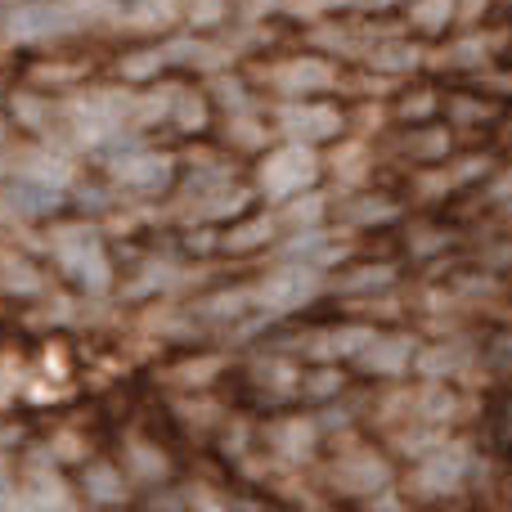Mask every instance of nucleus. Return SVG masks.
<instances>
[{"label": "nucleus", "mask_w": 512, "mask_h": 512, "mask_svg": "<svg viewBox=\"0 0 512 512\" xmlns=\"http://www.w3.org/2000/svg\"><path fill=\"white\" fill-rule=\"evenodd\" d=\"M99 18H104V0H18L0 18V36L14 45H36L95 27Z\"/></svg>", "instance_id": "f257e3e1"}, {"label": "nucleus", "mask_w": 512, "mask_h": 512, "mask_svg": "<svg viewBox=\"0 0 512 512\" xmlns=\"http://www.w3.org/2000/svg\"><path fill=\"white\" fill-rule=\"evenodd\" d=\"M131 90H86V95L68 99V126L86 149H104V144H117L126 131H131Z\"/></svg>", "instance_id": "f03ea898"}, {"label": "nucleus", "mask_w": 512, "mask_h": 512, "mask_svg": "<svg viewBox=\"0 0 512 512\" xmlns=\"http://www.w3.org/2000/svg\"><path fill=\"white\" fill-rule=\"evenodd\" d=\"M319 153L315 144H301V140H288L279 149H270L261 162H256V189H261L270 203H288V198L306 194L315 189L319 180Z\"/></svg>", "instance_id": "7ed1b4c3"}, {"label": "nucleus", "mask_w": 512, "mask_h": 512, "mask_svg": "<svg viewBox=\"0 0 512 512\" xmlns=\"http://www.w3.org/2000/svg\"><path fill=\"white\" fill-rule=\"evenodd\" d=\"M324 288V270L319 265H306V261H283L279 270L261 274L252 283V310L261 315H292V310L310 306V297Z\"/></svg>", "instance_id": "20e7f679"}, {"label": "nucleus", "mask_w": 512, "mask_h": 512, "mask_svg": "<svg viewBox=\"0 0 512 512\" xmlns=\"http://www.w3.org/2000/svg\"><path fill=\"white\" fill-rule=\"evenodd\" d=\"M274 131L283 135V140H301V144H328L342 135L346 126V113L337 104H328V99L310 95V99H279L274 104Z\"/></svg>", "instance_id": "39448f33"}, {"label": "nucleus", "mask_w": 512, "mask_h": 512, "mask_svg": "<svg viewBox=\"0 0 512 512\" xmlns=\"http://www.w3.org/2000/svg\"><path fill=\"white\" fill-rule=\"evenodd\" d=\"M54 256H59L63 270H68L86 292H95V297H104V292L113 288V261H108L104 243H99V234L90 230V225L63 230L59 239H54Z\"/></svg>", "instance_id": "423d86ee"}, {"label": "nucleus", "mask_w": 512, "mask_h": 512, "mask_svg": "<svg viewBox=\"0 0 512 512\" xmlns=\"http://www.w3.org/2000/svg\"><path fill=\"white\" fill-rule=\"evenodd\" d=\"M472 477V445L468 441H441L436 450H427L418 459L414 477H409V490L418 499H445L454 490H463Z\"/></svg>", "instance_id": "0eeeda50"}, {"label": "nucleus", "mask_w": 512, "mask_h": 512, "mask_svg": "<svg viewBox=\"0 0 512 512\" xmlns=\"http://www.w3.org/2000/svg\"><path fill=\"white\" fill-rule=\"evenodd\" d=\"M176 176V158L162 149H117L108 158V180L126 194H162Z\"/></svg>", "instance_id": "6e6552de"}, {"label": "nucleus", "mask_w": 512, "mask_h": 512, "mask_svg": "<svg viewBox=\"0 0 512 512\" xmlns=\"http://www.w3.org/2000/svg\"><path fill=\"white\" fill-rule=\"evenodd\" d=\"M265 86L279 99H310L337 86V68L324 54H292V59H279L265 68Z\"/></svg>", "instance_id": "1a4fd4ad"}, {"label": "nucleus", "mask_w": 512, "mask_h": 512, "mask_svg": "<svg viewBox=\"0 0 512 512\" xmlns=\"http://www.w3.org/2000/svg\"><path fill=\"white\" fill-rule=\"evenodd\" d=\"M328 481H333V490H342V495H351V499H373V495H382V490H391V468H387V459L373 450H346L342 459L328 468Z\"/></svg>", "instance_id": "9d476101"}, {"label": "nucleus", "mask_w": 512, "mask_h": 512, "mask_svg": "<svg viewBox=\"0 0 512 512\" xmlns=\"http://www.w3.org/2000/svg\"><path fill=\"white\" fill-rule=\"evenodd\" d=\"M418 355V337L409 333H378L360 355H355V369L369 373V378H405L414 369Z\"/></svg>", "instance_id": "9b49d317"}, {"label": "nucleus", "mask_w": 512, "mask_h": 512, "mask_svg": "<svg viewBox=\"0 0 512 512\" xmlns=\"http://www.w3.org/2000/svg\"><path fill=\"white\" fill-rule=\"evenodd\" d=\"M104 18L122 32H162L185 18V0H104Z\"/></svg>", "instance_id": "f8f14e48"}, {"label": "nucleus", "mask_w": 512, "mask_h": 512, "mask_svg": "<svg viewBox=\"0 0 512 512\" xmlns=\"http://www.w3.org/2000/svg\"><path fill=\"white\" fill-rule=\"evenodd\" d=\"M481 176H490V158L486 153H472V158H463V162H427V171H418L414 176V189L427 198V203H441L445 194H454V189H463V185H472V180H481Z\"/></svg>", "instance_id": "ddd939ff"}, {"label": "nucleus", "mask_w": 512, "mask_h": 512, "mask_svg": "<svg viewBox=\"0 0 512 512\" xmlns=\"http://www.w3.org/2000/svg\"><path fill=\"white\" fill-rule=\"evenodd\" d=\"M315 445H319V423L306 414H288L270 427V450L279 454L283 463H292V468L315 459Z\"/></svg>", "instance_id": "4468645a"}, {"label": "nucleus", "mask_w": 512, "mask_h": 512, "mask_svg": "<svg viewBox=\"0 0 512 512\" xmlns=\"http://www.w3.org/2000/svg\"><path fill=\"white\" fill-rule=\"evenodd\" d=\"M378 337V328L373 324H337V328H319L315 337H310V360H328V364H342V360H355V355L364 351V346Z\"/></svg>", "instance_id": "2eb2a0df"}, {"label": "nucleus", "mask_w": 512, "mask_h": 512, "mask_svg": "<svg viewBox=\"0 0 512 512\" xmlns=\"http://www.w3.org/2000/svg\"><path fill=\"white\" fill-rule=\"evenodd\" d=\"M468 369H472V351L463 342H432V346H418L414 355V373L423 382H450Z\"/></svg>", "instance_id": "dca6fc26"}, {"label": "nucleus", "mask_w": 512, "mask_h": 512, "mask_svg": "<svg viewBox=\"0 0 512 512\" xmlns=\"http://www.w3.org/2000/svg\"><path fill=\"white\" fill-rule=\"evenodd\" d=\"M342 243H333V230H324V225H310V230H292V239L283 243V261H306V265H319V270H328V265L346 261Z\"/></svg>", "instance_id": "f3484780"}, {"label": "nucleus", "mask_w": 512, "mask_h": 512, "mask_svg": "<svg viewBox=\"0 0 512 512\" xmlns=\"http://www.w3.org/2000/svg\"><path fill=\"white\" fill-rule=\"evenodd\" d=\"M364 63L373 72H387V77H405V72L423 68V50L414 41H405V36H382V41H373L364 50Z\"/></svg>", "instance_id": "a211bd4d"}, {"label": "nucleus", "mask_w": 512, "mask_h": 512, "mask_svg": "<svg viewBox=\"0 0 512 512\" xmlns=\"http://www.w3.org/2000/svg\"><path fill=\"white\" fill-rule=\"evenodd\" d=\"M274 234H279V216L274 212H261V216H248V221H234L230 230L221 234V248L225 252H261L274 243Z\"/></svg>", "instance_id": "6ab92c4d"}, {"label": "nucleus", "mask_w": 512, "mask_h": 512, "mask_svg": "<svg viewBox=\"0 0 512 512\" xmlns=\"http://www.w3.org/2000/svg\"><path fill=\"white\" fill-rule=\"evenodd\" d=\"M248 203H252V194L243 185H212V189H203V198H198L189 212H194V221H230V216H243L248 212Z\"/></svg>", "instance_id": "aec40b11"}, {"label": "nucleus", "mask_w": 512, "mask_h": 512, "mask_svg": "<svg viewBox=\"0 0 512 512\" xmlns=\"http://www.w3.org/2000/svg\"><path fill=\"white\" fill-rule=\"evenodd\" d=\"M450 149H454V135L445 131V126H427V122H418L414 131L405 135V144H400V153L414 162H445Z\"/></svg>", "instance_id": "412c9836"}, {"label": "nucleus", "mask_w": 512, "mask_h": 512, "mask_svg": "<svg viewBox=\"0 0 512 512\" xmlns=\"http://www.w3.org/2000/svg\"><path fill=\"white\" fill-rule=\"evenodd\" d=\"M86 499H90V504L117 508V504H126V499H131V481H126L113 463H90V468H86Z\"/></svg>", "instance_id": "4be33fe9"}, {"label": "nucleus", "mask_w": 512, "mask_h": 512, "mask_svg": "<svg viewBox=\"0 0 512 512\" xmlns=\"http://www.w3.org/2000/svg\"><path fill=\"white\" fill-rule=\"evenodd\" d=\"M324 221H328V194H319V189H306V194L279 203V225H288V230H310V225Z\"/></svg>", "instance_id": "5701e85b"}, {"label": "nucleus", "mask_w": 512, "mask_h": 512, "mask_svg": "<svg viewBox=\"0 0 512 512\" xmlns=\"http://www.w3.org/2000/svg\"><path fill=\"white\" fill-rule=\"evenodd\" d=\"M126 468H131V481H140V486H153V481H167L171 463H167V454H162L158 445L126 441Z\"/></svg>", "instance_id": "b1692460"}, {"label": "nucleus", "mask_w": 512, "mask_h": 512, "mask_svg": "<svg viewBox=\"0 0 512 512\" xmlns=\"http://www.w3.org/2000/svg\"><path fill=\"white\" fill-rule=\"evenodd\" d=\"M396 283V265L387 261H369V265H355V270H346L342 279H337V292H346V297H364V292H382Z\"/></svg>", "instance_id": "393cba45"}, {"label": "nucleus", "mask_w": 512, "mask_h": 512, "mask_svg": "<svg viewBox=\"0 0 512 512\" xmlns=\"http://www.w3.org/2000/svg\"><path fill=\"white\" fill-rule=\"evenodd\" d=\"M342 216H346V225H382V221H396L400 203L387 198V194L382 198L378 194H355V198H346Z\"/></svg>", "instance_id": "a878e982"}, {"label": "nucleus", "mask_w": 512, "mask_h": 512, "mask_svg": "<svg viewBox=\"0 0 512 512\" xmlns=\"http://www.w3.org/2000/svg\"><path fill=\"white\" fill-rule=\"evenodd\" d=\"M171 126L185 135H198L207 126V95L203 90H189V86H176L171 95Z\"/></svg>", "instance_id": "bb28decb"}, {"label": "nucleus", "mask_w": 512, "mask_h": 512, "mask_svg": "<svg viewBox=\"0 0 512 512\" xmlns=\"http://www.w3.org/2000/svg\"><path fill=\"white\" fill-rule=\"evenodd\" d=\"M171 95H176V86H171V90H135L131 131H153V126L167 122V117H171Z\"/></svg>", "instance_id": "cd10ccee"}, {"label": "nucleus", "mask_w": 512, "mask_h": 512, "mask_svg": "<svg viewBox=\"0 0 512 512\" xmlns=\"http://www.w3.org/2000/svg\"><path fill=\"white\" fill-rule=\"evenodd\" d=\"M454 18H459V0H414L409 9V27L423 36H441Z\"/></svg>", "instance_id": "c85d7f7f"}, {"label": "nucleus", "mask_w": 512, "mask_h": 512, "mask_svg": "<svg viewBox=\"0 0 512 512\" xmlns=\"http://www.w3.org/2000/svg\"><path fill=\"white\" fill-rule=\"evenodd\" d=\"M310 45H315L319 54H364L369 45H364L360 32H351V27H333V23H310Z\"/></svg>", "instance_id": "c756f323"}, {"label": "nucleus", "mask_w": 512, "mask_h": 512, "mask_svg": "<svg viewBox=\"0 0 512 512\" xmlns=\"http://www.w3.org/2000/svg\"><path fill=\"white\" fill-rule=\"evenodd\" d=\"M490 54H495V36L490 32H468V36H459L454 41V50H450V68H459V72H477V68H486L490 63Z\"/></svg>", "instance_id": "7c9ffc66"}, {"label": "nucleus", "mask_w": 512, "mask_h": 512, "mask_svg": "<svg viewBox=\"0 0 512 512\" xmlns=\"http://www.w3.org/2000/svg\"><path fill=\"white\" fill-rule=\"evenodd\" d=\"M243 310H252V288H225V292H216V297L198 301V319H207V324L239 319Z\"/></svg>", "instance_id": "2f4dec72"}, {"label": "nucleus", "mask_w": 512, "mask_h": 512, "mask_svg": "<svg viewBox=\"0 0 512 512\" xmlns=\"http://www.w3.org/2000/svg\"><path fill=\"white\" fill-rule=\"evenodd\" d=\"M225 135H230V144H239V149H265L274 135V126H265L261 117H252V108H243V113H230V126H225Z\"/></svg>", "instance_id": "473e14b6"}, {"label": "nucleus", "mask_w": 512, "mask_h": 512, "mask_svg": "<svg viewBox=\"0 0 512 512\" xmlns=\"http://www.w3.org/2000/svg\"><path fill=\"white\" fill-rule=\"evenodd\" d=\"M441 441H445V427H436V423H414V427L391 436V445H396L400 454H409V459H423V454L436 450Z\"/></svg>", "instance_id": "72a5a7b5"}, {"label": "nucleus", "mask_w": 512, "mask_h": 512, "mask_svg": "<svg viewBox=\"0 0 512 512\" xmlns=\"http://www.w3.org/2000/svg\"><path fill=\"white\" fill-rule=\"evenodd\" d=\"M333 176L342 180L346 189H360L364 180H369V149H364V144H346V149H337Z\"/></svg>", "instance_id": "f704fd0d"}, {"label": "nucleus", "mask_w": 512, "mask_h": 512, "mask_svg": "<svg viewBox=\"0 0 512 512\" xmlns=\"http://www.w3.org/2000/svg\"><path fill=\"white\" fill-rule=\"evenodd\" d=\"M212 99L225 108V113H243V108H252L248 81L234 77L230 68H225V72H212Z\"/></svg>", "instance_id": "c9c22d12"}, {"label": "nucleus", "mask_w": 512, "mask_h": 512, "mask_svg": "<svg viewBox=\"0 0 512 512\" xmlns=\"http://www.w3.org/2000/svg\"><path fill=\"white\" fill-rule=\"evenodd\" d=\"M162 68H171V63H167V45H158V50H140V54H131V59H122V77L131 81V86L158 81Z\"/></svg>", "instance_id": "e433bc0d"}, {"label": "nucleus", "mask_w": 512, "mask_h": 512, "mask_svg": "<svg viewBox=\"0 0 512 512\" xmlns=\"http://www.w3.org/2000/svg\"><path fill=\"white\" fill-rule=\"evenodd\" d=\"M252 378L261 382L265 391H279V396H288V391H297V369H292L288 360H256L252 364Z\"/></svg>", "instance_id": "4c0bfd02"}, {"label": "nucleus", "mask_w": 512, "mask_h": 512, "mask_svg": "<svg viewBox=\"0 0 512 512\" xmlns=\"http://www.w3.org/2000/svg\"><path fill=\"white\" fill-rule=\"evenodd\" d=\"M342 387H346L342 369H337V364H328V360H319V369H310L306 382H301V391H306L310 400H333Z\"/></svg>", "instance_id": "58836bf2"}, {"label": "nucleus", "mask_w": 512, "mask_h": 512, "mask_svg": "<svg viewBox=\"0 0 512 512\" xmlns=\"http://www.w3.org/2000/svg\"><path fill=\"white\" fill-rule=\"evenodd\" d=\"M225 14H230V0H185V23L194 27V32L221 27Z\"/></svg>", "instance_id": "ea45409f"}, {"label": "nucleus", "mask_w": 512, "mask_h": 512, "mask_svg": "<svg viewBox=\"0 0 512 512\" xmlns=\"http://www.w3.org/2000/svg\"><path fill=\"white\" fill-rule=\"evenodd\" d=\"M283 9L292 18H301V23H319V18L337 14V9H355V0H288Z\"/></svg>", "instance_id": "a19ab883"}, {"label": "nucleus", "mask_w": 512, "mask_h": 512, "mask_svg": "<svg viewBox=\"0 0 512 512\" xmlns=\"http://www.w3.org/2000/svg\"><path fill=\"white\" fill-rule=\"evenodd\" d=\"M436 108H441V99H436L432 90H414V95L400 99L396 113H400V122H414V126H418V122H427V117H432Z\"/></svg>", "instance_id": "79ce46f5"}, {"label": "nucleus", "mask_w": 512, "mask_h": 512, "mask_svg": "<svg viewBox=\"0 0 512 512\" xmlns=\"http://www.w3.org/2000/svg\"><path fill=\"white\" fill-rule=\"evenodd\" d=\"M216 369H221V360H216V355H207V360H194V364L171 369V382H180V387H207Z\"/></svg>", "instance_id": "37998d69"}, {"label": "nucleus", "mask_w": 512, "mask_h": 512, "mask_svg": "<svg viewBox=\"0 0 512 512\" xmlns=\"http://www.w3.org/2000/svg\"><path fill=\"white\" fill-rule=\"evenodd\" d=\"M450 117H454V126H477V122H490V117H495V108L477 104V99H454Z\"/></svg>", "instance_id": "c03bdc74"}, {"label": "nucleus", "mask_w": 512, "mask_h": 512, "mask_svg": "<svg viewBox=\"0 0 512 512\" xmlns=\"http://www.w3.org/2000/svg\"><path fill=\"white\" fill-rule=\"evenodd\" d=\"M450 234H445V230H418L414 234V239H409V252H414V256H436V252H445V248H450Z\"/></svg>", "instance_id": "a18cd8bd"}, {"label": "nucleus", "mask_w": 512, "mask_h": 512, "mask_svg": "<svg viewBox=\"0 0 512 512\" xmlns=\"http://www.w3.org/2000/svg\"><path fill=\"white\" fill-rule=\"evenodd\" d=\"M86 77V63H72V68H36V81H59V86H68V81H81Z\"/></svg>", "instance_id": "49530a36"}, {"label": "nucleus", "mask_w": 512, "mask_h": 512, "mask_svg": "<svg viewBox=\"0 0 512 512\" xmlns=\"http://www.w3.org/2000/svg\"><path fill=\"white\" fill-rule=\"evenodd\" d=\"M288 0H248V23H261V18H270L274 9H283Z\"/></svg>", "instance_id": "de8ad7c7"}, {"label": "nucleus", "mask_w": 512, "mask_h": 512, "mask_svg": "<svg viewBox=\"0 0 512 512\" xmlns=\"http://www.w3.org/2000/svg\"><path fill=\"white\" fill-rule=\"evenodd\" d=\"M396 0H355V9H364V14H382V9H391Z\"/></svg>", "instance_id": "09e8293b"}, {"label": "nucleus", "mask_w": 512, "mask_h": 512, "mask_svg": "<svg viewBox=\"0 0 512 512\" xmlns=\"http://www.w3.org/2000/svg\"><path fill=\"white\" fill-rule=\"evenodd\" d=\"M490 86H499V90H504V95H512V72H508V77H495V81H490Z\"/></svg>", "instance_id": "8fccbe9b"}, {"label": "nucleus", "mask_w": 512, "mask_h": 512, "mask_svg": "<svg viewBox=\"0 0 512 512\" xmlns=\"http://www.w3.org/2000/svg\"><path fill=\"white\" fill-rule=\"evenodd\" d=\"M504 207H508V216H512V189H508V198H504Z\"/></svg>", "instance_id": "3c124183"}]
</instances>
